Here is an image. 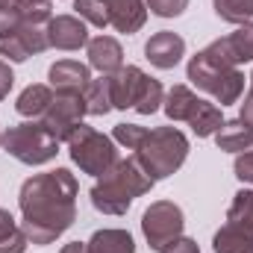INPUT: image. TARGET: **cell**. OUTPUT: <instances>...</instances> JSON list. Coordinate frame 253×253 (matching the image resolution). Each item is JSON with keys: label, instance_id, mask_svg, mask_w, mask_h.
I'll use <instances>...</instances> for the list:
<instances>
[{"label": "cell", "instance_id": "obj_17", "mask_svg": "<svg viewBox=\"0 0 253 253\" xmlns=\"http://www.w3.org/2000/svg\"><path fill=\"white\" fill-rule=\"evenodd\" d=\"M88 65L94 71H100V77H112L124 68V50L112 36H97L88 39Z\"/></svg>", "mask_w": 253, "mask_h": 253}, {"label": "cell", "instance_id": "obj_3", "mask_svg": "<svg viewBox=\"0 0 253 253\" xmlns=\"http://www.w3.org/2000/svg\"><path fill=\"white\" fill-rule=\"evenodd\" d=\"M186 156H189V138L177 126L147 129L141 144L135 147V159H138V165L147 171V177L153 183L171 177L186 162Z\"/></svg>", "mask_w": 253, "mask_h": 253}, {"label": "cell", "instance_id": "obj_9", "mask_svg": "<svg viewBox=\"0 0 253 253\" xmlns=\"http://www.w3.org/2000/svg\"><path fill=\"white\" fill-rule=\"evenodd\" d=\"M183 209L171 200H156L150 203V209L141 215V230L150 242L153 251H162L171 239H177L183 233Z\"/></svg>", "mask_w": 253, "mask_h": 253}, {"label": "cell", "instance_id": "obj_33", "mask_svg": "<svg viewBox=\"0 0 253 253\" xmlns=\"http://www.w3.org/2000/svg\"><path fill=\"white\" fill-rule=\"evenodd\" d=\"M239 121L245 126H251L253 129V97H245V103H242V115H239Z\"/></svg>", "mask_w": 253, "mask_h": 253}, {"label": "cell", "instance_id": "obj_23", "mask_svg": "<svg viewBox=\"0 0 253 253\" xmlns=\"http://www.w3.org/2000/svg\"><path fill=\"white\" fill-rule=\"evenodd\" d=\"M27 251V233L15 224V218L0 209V253H24Z\"/></svg>", "mask_w": 253, "mask_h": 253}, {"label": "cell", "instance_id": "obj_8", "mask_svg": "<svg viewBox=\"0 0 253 253\" xmlns=\"http://www.w3.org/2000/svg\"><path fill=\"white\" fill-rule=\"evenodd\" d=\"M68 150H71V159L80 165V171L91 174V177H100L106 174L115 162H118V150H115V141L106 138L103 132L91 129V126L80 124L68 138Z\"/></svg>", "mask_w": 253, "mask_h": 253}, {"label": "cell", "instance_id": "obj_32", "mask_svg": "<svg viewBox=\"0 0 253 253\" xmlns=\"http://www.w3.org/2000/svg\"><path fill=\"white\" fill-rule=\"evenodd\" d=\"M12 83H15V77H12V68L0 59V100L9 94V88H12Z\"/></svg>", "mask_w": 253, "mask_h": 253}, {"label": "cell", "instance_id": "obj_1", "mask_svg": "<svg viewBox=\"0 0 253 253\" xmlns=\"http://www.w3.org/2000/svg\"><path fill=\"white\" fill-rule=\"evenodd\" d=\"M77 180L68 168L36 174L21 186V215L24 233L33 245H50L77 218Z\"/></svg>", "mask_w": 253, "mask_h": 253}, {"label": "cell", "instance_id": "obj_12", "mask_svg": "<svg viewBox=\"0 0 253 253\" xmlns=\"http://www.w3.org/2000/svg\"><path fill=\"white\" fill-rule=\"evenodd\" d=\"M44 47H47V36L42 27H33V24H21L12 33L0 36V53L9 56L12 62H24L36 53H42Z\"/></svg>", "mask_w": 253, "mask_h": 253}, {"label": "cell", "instance_id": "obj_24", "mask_svg": "<svg viewBox=\"0 0 253 253\" xmlns=\"http://www.w3.org/2000/svg\"><path fill=\"white\" fill-rule=\"evenodd\" d=\"M15 12L21 15L24 24H33V27H42L53 18V6L50 0H12Z\"/></svg>", "mask_w": 253, "mask_h": 253}, {"label": "cell", "instance_id": "obj_30", "mask_svg": "<svg viewBox=\"0 0 253 253\" xmlns=\"http://www.w3.org/2000/svg\"><path fill=\"white\" fill-rule=\"evenodd\" d=\"M236 177L242 183H251L253 186V147L245 150V153H239V159H236Z\"/></svg>", "mask_w": 253, "mask_h": 253}, {"label": "cell", "instance_id": "obj_20", "mask_svg": "<svg viewBox=\"0 0 253 253\" xmlns=\"http://www.w3.org/2000/svg\"><path fill=\"white\" fill-rule=\"evenodd\" d=\"M88 253H135V242L126 230H97L88 239Z\"/></svg>", "mask_w": 253, "mask_h": 253}, {"label": "cell", "instance_id": "obj_35", "mask_svg": "<svg viewBox=\"0 0 253 253\" xmlns=\"http://www.w3.org/2000/svg\"><path fill=\"white\" fill-rule=\"evenodd\" d=\"M6 6H12V0H0V9H6Z\"/></svg>", "mask_w": 253, "mask_h": 253}, {"label": "cell", "instance_id": "obj_36", "mask_svg": "<svg viewBox=\"0 0 253 253\" xmlns=\"http://www.w3.org/2000/svg\"><path fill=\"white\" fill-rule=\"evenodd\" d=\"M248 97H253V77H251V91H248Z\"/></svg>", "mask_w": 253, "mask_h": 253}, {"label": "cell", "instance_id": "obj_4", "mask_svg": "<svg viewBox=\"0 0 253 253\" xmlns=\"http://www.w3.org/2000/svg\"><path fill=\"white\" fill-rule=\"evenodd\" d=\"M159 103L162 85L141 68L126 65L118 74H112V109H135L138 115H153Z\"/></svg>", "mask_w": 253, "mask_h": 253}, {"label": "cell", "instance_id": "obj_34", "mask_svg": "<svg viewBox=\"0 0 253 253\" xmlns=\"http://www.w3.org/2000/svg\"><path fill=\"white\" fill-rule=\"evenodd\" d=\"M62 253H88V242H71L62 248Z\"/></svg>", "mask_w": 253, "mask_h": 253}, {"label": "cell", "instance_id": "obj_2", "mask_svg": "<svg viewBox=\"0 0 253 253\" xmlns=\"http://www.w3.org/2000/svg\"><path fill=\"white\" fill-rule=\"evenodd\" d=\"M153 180L147 177V171L138 165L135 156L129 159H118L106 174H100V180L91 189V206L103 215H124L129 203L150 191Z\"/></svg>", "mask_w": 253, "mask_h": 253}, {"label": "cell", "instance_id": "obj_10", "mask_svg": "<svg viewBox=\"0 0 253 253\" xmlns=\"http://www.w3.org/2000/svg\"><path fill=\"white\" fill-rule=\"evenodd\" d=\"M83 115H85V100H83V97L56 94V97H53V103H50V109H47L39 121L47 126L59 141H65L77 126L83 124V121H80Z\"/></svg>", "mask_w": 253, "mask_h": 253}, {"label": "cell", "instance_id": "obj_14", "mask_svg": "<svg viewBox=\"0 0 253 253\" xmlns=\"http://www.w3.org/2000/svg\"><path fill=\"white\" fill-rule=\"evenodd\" d=\"M47 80H50V88L56 94H71V97H83L88 83H91V74L83 62H74V59H62V62L50 65L47 71Z\"/></svg>", "mask_w": 253, "mask_h": 253}, {"label": "cell", "instance_id": "obj_22", "mask_svg": "<svg viewBox=\"0 0 253 253\" xmlns=\"http://www.w3.org/2000/svg\"><path fill=\"white\" fill-rule=\"evenodd\" d=\"M83 100H85V115H106L112 109V77L91 80Z\"/></svg>", "mask_w": 253, "mask_h": 253}, {"label": "cell", "instance_id": "obj_5", "mask_svg": "<svg viewBox=\"0 0 253 253\" xmlns=\"http://www.w3.org/2000/svg\"><path fill=\"white\" fill-rule=\"evenodd\" d=\"M189 80L206 94H212L221 106L236 103L245 91V74L233 65H224L212 56H206L203 50L189 62Z\"/></svg>", "mask_w": 253, "mask_h": 253}, {"label": "cell", "instance_id": "obj_18", "mask_svg": "<svg viewBox=\"0 0 253 253\" xmlns=\"http://www.w3.org/2000/svg\"><path fill=\"white\" fill-rule=\"evenodd\" d=\"M53 97H56V94H53V88H50V85L36 83V85H27V88L21 91V97H18L15 109H18V115H24V118H42V115L50 109Z\"/></svg>", "mask_w": 253, "mask_h": 253}, {"label": "cell", "instance_id": "obj_19", "mask_svg": "<svg viewBox=\"0 0 253 253\" xmlns=\"http://www.w3.org/2000/svg\"><path fill=\"white\" fill-rule=\"evenodd\" d=\"M215 253H253V233L227 221L215 233Z\"/></svg>", "mask_w": 253, "mask_h": 253}, {"label": "cell", "instance_id": "obj_27", "mask_svg": "<svg viewBox=\"0 0 253 253\" xmlns=\"http://www.w3.org/2000/svg\"><path fill=\"white\" fill-rule=\"evenodd\" d=\"M74 9L80 18H85L94 27H109V12L100 0H74Z\"/></svg>", "mask_w": 253, "mask_h": 253}, {"label": "cell", "instance_id": "obj_25", "mask_svg": "<svg viewBox=\"0 0 253 253\" xmlns=\"http://www.w3.org/2000/svg\"><path fill=\"white\" fill-rule=\"evenodd\" d=\"M215 15L230 24H248L253 18V0H212Z\"/></svg>", "mask_w": 253, "mask_h": 253}, {"label": "cell", "instance_id": "obj_15", "mask_svg": "<svg viewBox=\"0 0 253 253\" xmlns=\"http://www.w3.org/2000/svg\"><path fill=\"white\" fill-rule=\"evenodd\" d=\"M183 53H186V42H183V36H177L171 30H162V33L150 36V42L144 44L147 62L153 65V68H162V71L174 68L183 59Z\"/></svg>", "mask_w": 253, "mask_h": 253}, {"label": "cell", "instance_id": "obj_11", "mask_svg": "<svg viewBox=\"0 0 253 253\" xmlns=\"http://www.w3.org/2000/svg\"><path fill=\"white\" fill-rule=\"evenodd\" d=\"M203 53L224 65H233V68H239L242 62H251L253 59V21L239 27L236 33L212 42L209 47H203Z\"/></svg>", "mask_w": 253, "mask_h": 253}, {"label": "cell", "instance_id": "obj_7", "mask_svg": "<svg viewBox=\"0 0 253 253\" xmlns=\"http://www.w3.org/2000/svg\"><path fill=\"white\" fill-rule=\"evenodd\" d=\"M162 103H165V115L171 121H186L200 138H209V135H215L224 126L221 109L215 103L200 100L189 85H174Z\"/></svg>", "mask_w": 253, "mask_h": 253}, {"label": "cell", "instance_id": "obj_28", "mask_svg": "<svg viewBox=\"0 0 253 253\" xmlns=\"http://www.w3.org/2000/svg\"><path fill=\"white\" fill-rule=\"evenodd\" d=\"M144 132H147V129H144V126H138V124H118L112 135H115V141H118V144H124L126 150H135V147L141 144Z\"/></svg>", "mask_w": 253, "mask_h": 253}, {"label": "cell", "instance_id": "obj_16", "mask_svg": "<svg viewBox=\"0 0 253 253\" xmlns=\"http://www.w3.org/2000/svg\"><path fill=\"white\" fill-rule=\"evenodd\" d=\"M109 12V27H115L118 33H138L147 21V3L144 0H100Z\"/></svg>", "mask_w": 253, "mask_h": 253}, {"label": "cell", "instance_id": "obj_26", "mask_svg": "<svg viewBox=\"0 0 253 253\" xmlns=\"http://www.w3.org/2000/svg\"><path fill=\"white\" fill-rule=\"evenodd\" d=\"M227 221L253 233V191H239L236 194V200H233V206L227 212Z\"/></svg>", "mask_w": 253, "mask_h": 253}, {"label": "cell", "instance_id": "obj_29", "mask_svg": "<svg viewBox=\"0 0 253 253\" xmlns=\"http://www.w3.org/2000/svg\"><path fill=\"white\" fill-rule=\"evenodd\" d=\"M189 6V0H147V9L159 18H177L183 15Z\"/></svg>", "mask_w": 253, "mask_h": 253}, {"label": "cell", "instance_id": "obj_6", "mask_svg": "<svg viewBox=\"0 0 253 253\" xmlns=\"http://www.w3.org/2000/svg\"><path fill=\"white\" fill-rule=\"evenodd\" d=\"M3 147L24 165H44L59 153V138L42 121H27L3 132Z\"/></svg>", "mask_w": 253, "mask_h": 253}, {"label": "cell", "instance_id": "obj_31", "mask_svg": "<svg viewBox=\"0 0 253 253\" xmlns=\"http://www.w3.org/2000/svg\"><path fill=\"white\" fill-rule=\"evenodd\" d=\"M159 253H200V248L191 242V239H183V236H177V239H171L165 248Z\"/></svg>", "mask_w": 253, "mask_h": 253}, {"label": "cell", "instance_id": "obj_13", "mask_svg": "<svg viewBox=\"0 0 253 253\" xmlns=\"http://www.w3.org/2000/svg\"><path fill=\"white\" fill-rule=\"evenodd\" d=\"M44 36H47V47H59V50H80L88 44V30H85L83 18H77V15L50 18L44 27Z\"/></svg>", "mask_w": 253, "mask_h": 253}, {"label": "cell", "instance_id": "obj_21", "mask_svg": "<svg viewBox=\"0 0 253 253\" xmlns=\"http://www.w3.org/2000/svg\"><path fill=\"white\" fill-rule=\"evenodd\" d=\"M215 141L221 150H230V153H245L253 147V129L245 126L242 121H230L215 132Z\"/></svg>", "mask_w": 253, "mask_h": 253}, {"label": "cell", "instance_id": "obj_37", "mask_svg": "<svg viewBox=\"0 0 253 253\" xmlns=\"http://www.w3.org/2000/svg\"><path fill=\"white\" fill-rule=\"evenodd\" d=\"M0 144H3V135H0Z\"/></svg>", "mask_w": 253, "mask_h": 253}]
</instances>
